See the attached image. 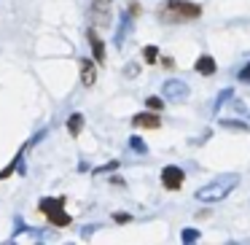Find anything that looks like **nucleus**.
Wrapping results in <instances>:
<instances>
[{
  "instance_id": "nucleus-1",
  "label": "nucleus",
  "mask_w": 250,
  "mask_h": 245,
  "mask_svg": "<svg viewBox=\"0 0 250 245\" xmlns=\"http://www.w3.org/2000/svg\"><path fill=\"white\" fill-rule=\"evenodd\" d=\"M159 22L164 24H186L202 17V6L191 3V0H164L156 11Z\"/></svg>"
},
{
  "instance_id": "nucleus-15",
  "label": "nucleus",
  "mask_w": 250,
  "mask_h": 245,
  "mask_svg": "<svg viewBox=\"0 0 250 245\" xmlns=\"http://www.w3.org/2000/svg\"><path fill=\"white\" fill-rule=\"evenodd\" d=\"M129 148H132L135 154H148V146H146V140H143L140 135H132V137H129Z\"/></svg>"
},
{
  "instance_id": "nucleus-2",
  "label": "nucleus",
  "mask_w": 250,
  "mask_h": 245,
  "mask_svg": "<svg viewBox=\"0 0 250 245\" xmlns=\"http://www.w3.org/2000/svg\"><path fill=\"white\" fill-rule=\"evenodd\" d=\"M239 186V175L237 173H229V175H221V178H215L212 183L202 186V189H196V200L199 202H207V205H212V202H221L226 200L229 194H231L234 189Z\"/></svg>"
},
{
  "instance_id": "nucleus-10",
  "label": "nucleus",
  "mask_w": 250,
  "mask_h": 245,
  "mask_svg": "<svg viewBox=\"0 0 250 245\" xmlns=\"http://www.w3.org/2000/svg\"><path fill=\"white\" fill-rule=\"evenodd\" d=\"M132 22H135V17H132L129 11H121V22H119V30H116V38H113V44L119 46H124V41H126V35L132 33Z\"/></svg>"
},
{
  "instance_id": "nucleus-21",
  "label": "nucleus",
  "mask_w": 250,
  "mask_h": 245,
  "mask_svg": "<svg viewBox=\"0 0 250 245\" xmlns=\"http://www.w3.org/2000/svg\"><path fill=\"white\" fill-rule=\"evenodd\" d=\"M126 11H129L132 17H135V19H137V17H140V14H143V11H140V3H129V6H126Z\"/></svg>"
},
{
  "instance_id": "nucleus-20",
  "label": "nucleus",
  "mask_w": 250,
  "mask_h": 245,
  "mask_svg": "<svg viewBox=\"0 0 250 245\" xmlns=\"http://www.w3.org/2000/svg\"><path fill=\"white\" fill-rule=\"evenodd\" d=\"M239 81H242V84H250V62L242 67V70H239Z\"/></svg>"
},
{
  "instance_id": "nucleus-23",
  "label": "nucleus",
  "mask_w": 250,
  "mask_h": 245,
  "mask_svg": "<svg viewBox=\"0 0 250 245\" xmlns=\"http://www.w3.org/2000/svg\"><path fill=\"white\" fill-rule=\"evenodd\" d=\"M119 167V162H110V164H105V167H97V173H110V170H116Z\"/></svg>"
},
{
  "instance_id": "nucleus-25",
  "label": "nucleus",
  "mask_w": 250,
  "mask_h": 245,
  "mask_svg": "<svg viewBox=\"0 0 250 245\" xmlns=\"http://www.w3.org/2000/svg\"><path fill=\"white\" fill-rule=\"evenodd\" d=\"M110 183H113V186H124V178H119V175H116V178H110Z\"/></svg>"
},
{
  "instance_id": "nucleus-11",
  "label": "nucleus",
  "mask_w": 250,
  "mask_h": 245,
  "mask_svg": "<svg viewBox=\"0 0 250 245\" xmlns=\"http://www.w3.org/2000/svg\"><path fill=\"white\" fill-rule=\"evenodd\" d=\"M194 70L199 73V76H215L218 62L212 60L210 54H199V57H196V62H194Z\"/></svg>"
},
{
  "instance_id": "nucleus-6",
  "label": "nucleus",
  "mask_w": 250,
  "mask_h": 245,
  "mask_svg": "<svg viewBox=\"0 0 250 245\" xmlns=\"http://www.w3.org/2000/svg\"><path fill=\"white\" fill-rule=\"evenodd\" d=\"M183 183H186V173L178 164H167V167L162 170V186L167 191H178Z\"/></svg>"
},
{
  "instance_id": "nucleus-12",
  "label": "nucleus",
  "mask_w": 250,
  "mask_h": 245,
  "mask_svg": "<svg viewBox=\"0 0 250 245\" xmlns=\"http://www.w3.org/2000/svg\"><path fill=\"white\" fill-rule=\"evenodd\" d=\"M83 127H86V119H83V113H70L67 116V135L70 137H81V132H83Z\"/></svg>"
},
{
  "instance_id": "nucleus-19",
  "label": "nucleus",
  "mask_w": 250,
  "mask_h": 245,
  "mask_svg": "<svg viewBox=\"0 0 250 245\" xmlns=\"http://www.w3.org/2000/svg\"><path fill=\"white\" fill-rule=\"evenodd\" d=\"M113 221L116 223H129L132 216H129V213H113Z\"/></svg>"
},
{
  "instance_id": "nucleus-4",
  "label": "nucleus",
  "mask_w": 250,
  "mask_h": 245,
  "mask_svg": "<svg viewBox=\"0 0 250 245\" xmlns=\"http://www.w3.org/2000/svg\"><path fill=\"white\" fill-rule=\"evenodd\" d=\"M89 19H92V27L108 30L113 22V0H92L89 3Z\"/></svg>"
},
{
  "instance_id": "nucleus-9",
  "label": "nucleus",
  "mask_w": 250,
  "mask_h": 245,
  "mask_svg": "<svg viewBox=\"0 0 250 245\" xmlns=\"http://www.w3.org/2000/svg\"><path fill=\"white\" fill-rule=\"evenodd\" d=\"M97 62L94 60H89V57H83V60H78V73H81V84L83 87H94L97 84Z\"/></svg>"
},
{
  "instance_id": "nucleus-7",
  "label": "nucleus",
  "mask_w": 250,
  "mask_h": 245,
  "mask_svg": "<svg viewBox=\"0 0 250 245\" xmlns=\"http://www.w3.org/2000/svg\"><path fill=\"white\" fill-rule=\"evenodd\" d=\"M132 127L135 130H159L162 127V116H159V111H143V113L132 116Z\"/></svg>"
},
{
  "instance_id": "nucleus-22",
  "label": "nucleus",
  "mask_w": 250,
  "mask_h": 245,
  "mask_svg": "<svg viewBox=\"0 0 250 245\" xmlns=\"http://www.w3.org/2000/svg\"><path fill=\"white\" fill-rule=\"evenodd\" d=\"M137 70H140V67H137V65H126V67H124L126 78H135V76H137Z\"/></svg>"
},
{
  "instance_id": "nucleus-18",
  "label": "nucleus",
  "mask_w": 250,
  "mask_h": 245,
  "mask_svg": "<svg viewBox=\"0 0 250 245\" xmlns=\"http://www.w3.org/2000/svg\"><path fill=\"white\" fill-rule=\"evenodd\" d=\"M180 240H183V243H196V240H199V229H183V232H180Z\"/></svg>"
},
{
  "instance_id": "nucleus-16",
  "label": "nucleus",
  "mask_w": 250,
  "mask_h": 245,
  "mask_svg": "<svg viewBox=\"0 0 250 245\" xmlns=\"http://www.w3.org/2000/svg\"><path fill=\"white\" fill-rule=\"evenodd\" d=\"M234 97V89H221V94H218V100H215V113H221V108L229 103V100Z\"/></svg>"
},
{
  "instance_id": "nucleus-5",
  "label": "nucleus",
  "mask_w": 250,
  "mask_h": 245,
  "mask_svg": "<svg viewBox=\"0 0 250 245\" xmlns=\"http://www.w3.org/2000/svg\"><path fill=\"white\" fill-rule=\"evenodd\" d=\"M162 94L167 100H172V103H183V100H188L191 89H188V84L180 81V78H169V81H164Z\"/></svg>"
},
{
  "instance_id": "nucleus-24",
  "label": "nucleus",
  "mask_w": 250,
  "mask_h": 245,
  "mask_svg": "<svg viewBox=\"0 0 250 245\" xmlns=\"http://www.w3.org/2000/svg\"><path fill=\"white\" fill-rule=\"evenodd\" d=\"M162 65H164V67H169V70H172V67H175V60H169V57H164V60H162Z\"/></svg>"
},
{
  "instance_id": "nucleus-13",
  "label": "nucleus",
  "mask_w": 250,
  "mask_h": 245,
  "mask_svg": "<svg viewBox=\"0 0 250 245\" xmlns=\"http://www.w3.org/2000/svg\"><path fill=\"white\" fill-rule=\"evenodd\" d=\"M143 62H146V65H156L159 62V49L156 46H143Z\"/></svg>"
},
{
  "instance_id": "nucleus-14",
  "label": "nucleus",
  "mask_w": 250,
  "mask_h": 245,
  "mask_svg": "<svg viewBox=\"0 0 250 245\" xmlns=\"http://www.w3.org/2000/svg\"><path fill=\"white\" fill-rule=\"evenodd\" d=\"M221 127L223 130H234V132H248L250 130L245 121H234V119H221Z\"/></svg>"
},
{
  "instance_id": "nucleus-3",
  "label": "nucleus",
  "mask_w": 250,
  "mask_h": 245,
  "mask_svg": "<svg viewBox=\"0 0 250 245\" xmlns=\"http://www.w3.org/2000/svg\"><path fill=\"white\" fill-rule=\"evenodd\" d=\"M38 213L46 216V221L57 229H65L73 223L70 213L65 210V197H43V200L38 202Z\"/></svg>"
},
{
  "instance_id": "nucleus-17",
  "label": "nucleus",
  "mask_w": 250,
  "mask_h": 245,
  "mask_svg": "<svg viewBox=\"0 0 250 245\" xmlns=\"http://www.w3.org/2000/svg\"><path fill=\"white\" fill-rule=\"evenodd\" d=\"M146 108L148 111H164V97H146Z\"/></svg>"
},
{
  "instance_id": "nucleus-8",
  "label": "nucleus",
  "mask_w": 250,
  "mask_h": 245,
  "mask_svg": "<svg viewBox=\"0 0 250 245\" xmlns=\"http://www.w3.org/2000/svg\"><path fill=\"white\" fill-rule=\"evenodd\" d=\"M86 41H89V49H92V60L97 62V65H105V41L100 38V33H97V27H89L86 30Z\"/></svg>"
}]
</instances>
